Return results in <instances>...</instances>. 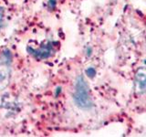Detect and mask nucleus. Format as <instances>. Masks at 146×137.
Wrapping results in <instances>:
<instances>
[{
    "mask_svg": "<svg viewBox=\"0 0 146 137\" xmlns=\"http://www.w3.org/2000/svg\"><path fill=\"white\" fill-rule=\"evenodd\" d=\"M135 90L143 92L146 90V67H141L135 73Z\"/></svg>",
    "mask_w": 146,
    "mask_h": 137,
    "instance_id": "f03ea898",
    "label": "nucleus"
},
{
    "mask_svg": "<svg viewBox=\"0 0 146 137\" xmlns=\"http://www.w3.org/2000/svg\"><path fill=\"white\" fill-rule=\"evenodd\" d=\"M9 79V70L7 66L0 64V89L7 86Z\"/></svg>",
    "mask_w": 146,
    "mask_h": 137,
    "instance_id": "7ed1b4c3",
    "label": "nucleus"
},
{
    "mask_svg": "<svg viewBox=\"0 0 146 137\" xmlns=\"http://www.w3.org/2000/svg\"><path fill=\"white\" fill-rule=\"evenodd\" d=\"M87 74H88L90 77H93L95 75V70L92 68H88V70H87Z\"/></svg>",
    "mask_w": 146,
    "mask_h": 137,
    "instance_id": "20e7f679",
    "label": "nucleus"
},
{
    "mask_svg": "<svg viewBox=\"0 0 146 137\" xmlns=\"http://www.w3.org/2000/svg\"><path fill=\"white\" fill-rule=\"evenodd\" d=\"M74 98L77 104L81 108L88 109L91 106V102L88 93V88H87V85L82 77H80L78 79Z\"/></svg>",
    "mask_w": 146,
    "mask_h": 137,
    "instance_id": "f257e3e1",
    "label": "nucleus"
}]
</instances>
